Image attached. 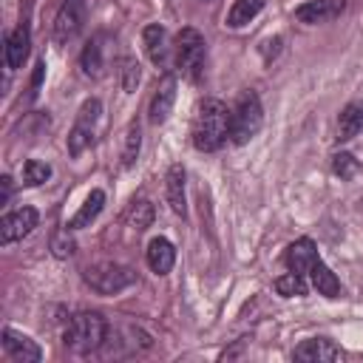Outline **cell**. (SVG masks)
Returning a JSON list of instances; mask_svg holds the SVG:
<instances>
[{"instance_id": "cell-23", "label": "cell", "mask_w": 363, "mask_h": 363, "mask_svg": "<svg viewBox=\"0 0 363 363\" xmlns=\"http://www.w3.org/2000/svg\"><path fill=\"white\" fill-rule=\"evenodd\" d=\"M275 292L284 298H301V295H306V281L301 272H286V275L275 278Z\"/></svg>"}, {"instance_id": "cell-7", "label": "cell", "mask_w": 363, "mask_h": 363, "mask_svg": "<svg viewBox=\"0 0 363 363\" xmlns=\"http://www.w3.org/2000/svg\"><path fill=\"white\" fill-rule=\"evenodd\" d=\"M40 216L34 207H17L11 213H6L0 218V244H14L20 238H26L34 227H37Z\"/></svg>"}, {"instance_id": "cell-15", "label": "cell", "mask_w": 363, "mask_h": 363, "mask_svg": "<svg viewBox=\"0 0 363 363\" xmlns=\"http://www.w3.org/2000/svg\"><path fill=\"white\" fill-rule=\"evenodd\" d=\"M142 43H145V51H147L150 62L159 65V68H164V65H167V51H170L164 26H159V23L145 26V31H142Z\"/></svg>"}, {"instance_id": "cell-16", "label": "cell", "mask_w": 363, "mask_h": 363, "mask_svg": "<svg viewBox=\"0 0 363 363\" xmlns=\"http://www.w3.org/2000/svg\"><path fill=\"white\" fill-rule=\"evenodd\" d=\"M145 258H147V267L156 272V275H167L170 269H173V264H176V247L167 241V238H153L150 244H147V252H145Z\"/></svg>"}, {"instance_id": "cell-28", "label": "cell", "mask_w": 363, "mask_h": 363, "mask_svg": "<svg viewBox=\"0 0 363 363\" xmlns=\"http://www.w3.org/2000/svg\"><path fill=\"white\" fill-rule=\"evenodd\" d=\"M332 170H335L340 179H352V176L357 173V162H354V156H349V153H337V156H332Z\"/></svg>"}, {"instance_id": "cell-9", "label": "cell", "mask_w": 363, "mask_h": 363, "mask_svg": "<svg viewBox=\"0 0 363 363\" xmlns=\"http://www.w3.org/2000/svg\"><path fill=\"white\" fill-rule=\"evenodd\" d=\"M343 9H346V0H306L295 9V20L306 26H318V23H329L340 17Z\"/></svg>"}, {"instance_id": "cell-5", "label": "cell", "mask_w": 363, "mask_h": 363, "mask_svg": "<svg viewBox=\"0 0 363 363\" xmlns=\"http://www.w3.org/2000/svg\"><path fill=\"white\" fill-rule=\"evenodd\" d=\"M204 54H207V43H204V37H201L196 28H182V31L176 34V43H173V62H176V68H179L182 77L196 79V77L201 74Z\"/></svg>"}, {"instance_id": "cell-22", "label": "cell", "mask_w": 363, "mask_h": 363, "mask_svg": "<svg viewBox=\"0 0 363 363\" xmlns=\"http://www.w3.org/2000/svg\"><path fill=\"white\" fill-rule=\"evenodd\" d=\"M139 147H142V128H139V122H130L128 130H125V147H122V164L125 167L136 164Z\"/></svg>"}, {"instance_id": "cell-27", "label": "cell", "mask_w": 363, "mask_h": 363, "mask_svg": "<svg viewBox=\"0 0 363 363\" xmlns=\"http://www.w3.org/2000/svg\"><path fill=\"white\" fill-rule=\"evenodd\" d=\"M128 221H130V227H136V230H147L150 221H153V204H150V201H136V204L128 210Z\"/></svg>"}, {"instance_id": "cell-20", "label": "cell", "mask_w": 363, "mask_h": 363, "mask_svg": "<svg viewBox=\"0 0 363 363\" xmlns=\"http://www.w3.org/2000/svg\"><path fill=\"white\" fill-rule=\"evenodd\" d=\"M309 278H312V286H315L320 295H326V298H335V295L340 292V281H337V275H335V272H332L320 258L312 264Z\"/></svg>"}, {"instance_id": "cell-10", "label": "cell", "mask_w": 363, "mask_h": 363, "mask_svg": "<svg viewBox=\"0 0 363 363\" xmlns=\"http://www.w3.org/2000/svg\"><path fill=\"white\" fill-rule=\"evenodd\" d=\"M173 102H176V77L173 74H164L150 96V108H147V119L153 125H162L170 111H173Z\"/></svg>"}, {"instance_id": "cell-25", "label": "cell", "mask_w": 363, "mask_h": 363, "mask_svg": "<svg viewBox=\"0 0 363 363\" xmlns=\"http://www.w3.org/2000/svg\"><path fill=\"white\" fill-rule=\"evenodd\" d=\"M48 179H51V164L40 162V159H28L23 164V184L26 187H37V184H43Z\"/></svg>"}, {"instance_id": "cell-4", "label": "cell", "mask_w": 363, "mask_h": 363, "mask_svg": "<svg viewBox=\"0 0 363 363\" xmlns=\"http://www.w3.org/2000/svg\"><path fill=\"white\" fill-rule=\"evenodd\" d=\"M82 281L99 295H116V292L128 289L130 284H136V272L116 261H99V264L85 267Z\"/></svg>"}, {"instance_id": "cell-19", "label": "cell", "mask_w": 363, "mask_h": 363, "mask_svg": "<svg viewBox=\"0 0 363 363\" xmlns=\"http://www.w3.org/2000/svg\"><path fill=\"white\" fill-rule=\"evenodd\" d=\"M360 128H363V105L349 102V105L340 111V119H337V139H340V142H349V139L357 136Z\"/></svg>"}, {"instance_id": "cell-3", "label": "cell", "mask_w": 363, "mask_h": 363, "mask_svg": "<svg viewBox=\"0 0 363 363\" xmlns=\"http://www.w3.org/2000/svg\"><path fill=\"white\" fill-rule=\"evenodd\" d=\"M264 125V108L255 91H244L241 99L233 108L230 116V142L233 145H247Z\"/></svg>"}, {"instance_id": "cell-14", "label": "cell", "mask_w": 363, "mask_h": 363, "mask_svg": "<svg viewBox=\"0 0 363 363\" xmlns=\"http://www.w3.org/2000/svg\"><path fill=\"white\" fill-rule=\"evenodd\" d=\"M318 258H320V255H318V247H315L312 238H298V241H292V244L286 247V252H284L286 267H289L292 272H301V275L309 272Z\"/></svg>"}, {"instance_id": "cell-2", "label": "cell", "mask_w": 363, "mask_h": 363, "mask_svg": "<svg viewBox=\"0 0 363 363\" xmlns=\"http://www.w3.org/2000/svg\"><path fill=\"white\" fill-rule=\"evenodd\" d=\"M108 335V323L99 312H77L65 326V346L77 354H91L102 346Z\"/></svg>"}, {"instance_id": "cell-17", "label": "cell", "mask_w": 363, "mask_h": 363, "mask_svg": "<svg viewBox=\"0 0 363 363\" xmlns=\"http://www.w3.org/2000/svg\"><path fill=\"white\" fill-rule=\"evenodd\" d=\"M164 193H167V204L176 216L187 213V199H184V167L182 164H170L167 176H164Z\"/></svg>"}, {"instance_id": "cell-21", "label": "cell", "mask_w": 363, "mask_h": 363, "mask_svg": "<svg viewBox=\"0 0 363 363\" xmlns=\"http://www.w3.org/2000/svg\"><path fill=\"white\" fill-rule=\"evenodd\" d=\"M264 9V0H233L230 11H227V26L230 28H241L250 20H255Z\"/></svg>"}, {"instance_id": "cell-13", "label": "cell", "mask_w": 363, "mask_h": 363, "mask_svg": "<svg viewBox=\"0 0 363 363\" xmlns=\"http://www.w3.org/2000/svg\"><path fill=\"white\" fill-rule=\"evenodd\" d=\"M292 357L295 360H303V363H329V360H337L340 357V349L329 337H309L301 346H295Z\"/></svg>"}, {"instance_id": "cell-1", "label": "cell", "mask_w": 363, "mask_h": 363, "mask_svg": "<svg viewBox=\"0 0 363 363\" xmlns=\"http://www.w3.org/2000/svg\"><path fill=\"white\" fill-rule=\"evenodd\" d=\"M230 116L233 111L221 102V99H201L196 113H193V145L201 153H213L218 150L227 139H230Z\"/></svg>"}, {"instance_id": "cell-29", "label": "cell", "mask_w": 363, "mask_h": 363, "mask_svg": "<svg viewBox=\"0 0 363 363\" xmlns=\"http://www.w3.org/2000/svg\"><path fill=\"white\" fill-rule=\"evenodd\" d=\"M51 252L57 258H68L74 252V238L68 235V230H57L54 238H51Z\"/></svg>"}, {"instance_id": "cell-11", "label": "cell", "mask_w": 363, "mask_h": 363, "mask_svg": "<svg viewBox=\"0 0 363 363\" xmlns=\"http://www.w3.org/2000/svg\"><path fill=\"white\" fill-rule=\"evenodd\" d=\"M3 349H6V354H9L11 360H17V363H37V360H43V349H40L28 335L14 332L11 326L3 329Z\"/></svg>"}, {"instance_id": "cell-6", "label": "cell", "mask_w": 363, "mask_h": 363, "mask_svg": "<svg viewBox=\"0 0 363 363\" xmlns=\"http://www.w3.org/2000/svg\"><path fill=\"white\" fill-rule=\"evenodd\" d=\"M99 113H102L99 99H85V102H82V108H79V113H77V122H74V128H71V133H68V153H71V156H79V153L91 145L94 128H96V122H99Z\"/></svg>"}, {"instance_id": "cell-26", "label": "cell", "mask_w": 363, "mask_h": 363, "mask_svg": "<svg viewBox=\"0 0 363 363\" xmlns=\"http://www.w3.org/2000/svg\"><path fill=\"white\" fill-rule=\"evenodd\" d=\"M139 62L133 60V57H122L119 60V85H122V91L125 94H133L136 91V85H139Z\"/></svg>"}, {"instance_id": "cell-18", "label": "cell", "mask_w": 363, "mask_h": 363, "mask_svg": "<svg viewBox=\"0 0 363 363\" xmlns=\"http://www.w3.org/2000/svg\"><path fill=\"white\" fill-rule=\"evenodd\" d=\"M102 204H105V193L102 190H91V196L82 201V207L74 213V218L68 221V230H82L88 227L99 213H102Z\"/></svg>"}, {"instance_id": "cell-24", "label": "cell", "mask_w": 363, "mask_h": 363, "mask_svg": "<svg viewBox=\"0 0 363 363\" xmlns=\"http://www.w3.org/2000/svg\"><path fill=\"white\" fill-rule=\"evenodd\" d=\"M79 62H82V71H85L88 77H99V74H102V45H99V40H91V43L82 48Z\"/></svg>"}, {"instance_id": "cell-30", "label": "cell", "mask_w": 363, "mask_h": 363, "mask_svg": "<svg viewBox=\"0 0 363 363\" xmlns=\"http://www.w3.org/2000/svg\"><path fill=\"white\" fill-rule=\"evenodd\" d=\"M9 196H11V179H9V176H3V204L9 201Z\"/></svg>"}, {"instance_id": "cell-12", "label": "cell", "mask_w": 363, "mask_h": 363, "mask_svg": "<svg viewBox=\"0 0 363 363\" xmlns=\"http://www.w3.org/2000/svg\"><path fill=\"white\" fill-rule=\"evenodd\" d=\"M28 45H31V34H28V26H26V23H20L11 34H6L3 60H6V68H9V71H17V68L26 62Z\"/></svg>"}, {"instance_id": "cell-8", "label": "cell", "mask_w": 363, "mask_h": 363, "mask_svg": "<svg viewBox=\"0 0 363 363\" xmlns=\"http://www.w3.org/2000/svg\"><path fill=\"white\" fill-rule=\"evenodd\" d=\"M85 23V0H62L57 17H54V40L68 43L79 34Z\"/></svg>"}]
</instances>
